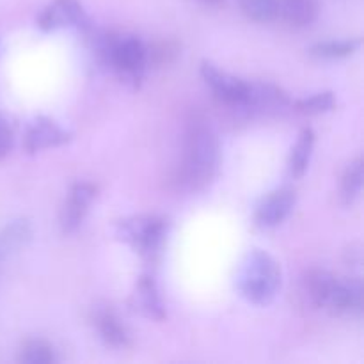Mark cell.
I'll return each instance as SVG.
<instances>
[{
	"instance_id": "obj_1",
	"label": "cell",
	"mask_w": 364,
	"mask_h": 364,
	"mask_svg": "<svg viewBox=\"0 0 364 364\" xmlns=\"http://www.w3.org/2000/svg\"><path fill=\"white\" fill-rule=\"evenodd\" d=\"M220 167V144L205 114L191 112L183 123L180 160L173 173L178 192L196 194L210 187Z\"/></svg>"
},
{
	"instance_id": "obj_2",
	"label": "cell",
	"mask_w": 364,
	"mask_h": 364,
	"mask_svg": "<svg viewBox=\"0 0 364 364\" xmlns=\"http://www.w3.org/2000/svg\"><path fill=\"white\" fill-rule=\"evenodd\" d=\"M235 283L245 301L256 306H267L276 299L283 283V274L269 252L251 249L238 267Z\"/></svg>"
},
{
	"instance_id": "obj_3",
	"label": "cell",
	"mask_w": 364,
	"mask_h": 364,
	"mask_svg": "<svg viewBox=\"0 0 364 364\" xmlns=\"http://www.w3.org/2000/svg\"><path fill=\"white\" fill-rule=\"evenodd\" d=\"M169 228V220L160 215H134L117 220L116 237L141 258L153 262L162 252Z\"/></svg>"
},
{
	"instance_id": "obj_4",
	"label": "cell",
	"mask_w": 364,
	"mask_h": 364,
	"mask_svg": "<svg viewBox=\"0 0 364 364\" xmlns=\"http://www.w3.org/2000/svg\"><path fill=\"white\" fill-rule=\"evenodd\" d=\"M148 46L137 36L116 34L110 50L109 70L128 87L139 89L148 71Z\"/></svg>"
},
{
	"instance_id": "obj_5",
	"label": "cell",
	"mask_w": 364,
	"mask_h": 364,
	"mask_svg": "<svg viewBox=\"0 0 364 364\" xmlns=\"http://www.w3.org/2000/svg\"><path fill=\"white\" fill-rule=\"evenodd\" d=\"M199 75L220 103L245 112L251 98V82L226 73L210 60H201Z\"/></svg>"
},
{
	"instance_id": "obj_6",
	"label": "cell",
	"mask_w": 364,
	"mask_h": 364,
	"mask_svg": "<svg viewBox=\"0 0 364 364\" xmlns=\"http://www.w3.org/2000/svg\"><path fill=\"white\" fill-rule=\"evenodd\" d=\"M38 27L43 32H53L64 27L89 32L92 28V21L80 0H53L39 13Z\"/></svg>"
},
{
	"instance_id": "obj_7",
	"label": "cell",
	"mask_w": 364,
	"mask_h": 364,
	"mask_svg": "<svg viewBox=\"0 0 364 364\" xmlns=\"http://www.w3.org/2000/svg\"><path fill=\"white\" fill-rule=\"evenodd\" d=\"M98 196V187L91 181L78 180L70 185L59 212V226L64 235H71L84 224L89 206Z\"/></svg>"
},
{
	"instance_id": "obj_8",
	"label": "cell",
	"mask_w": 364,
	"mask_h": 364,
	"mask_svg": "<svg viewBox=\"0 0 364 364\" xmlns=\"http://www.w3.org/2000/svg\"><path fill=\"white\" fill-rule=\"evenodd\" d=\"M73 139V134L60 127L52 117L38 116L28 123L23 135V148L28 155L43 151V149L59 148L68 144Z\"/></svg>"
},
{
	"instance_id": "obj_9",
	"label": "cell",
	"mask_w": 364,
	"mask_h": 364,
	"mask_svg": "<svg viewBox=\"0 0 364 364\" xmlns=\"http://www.w3.org/2000/svg\"><path fill=\"white\" fill-rule=\"evenodd\" d=\"M297 192L290 187H281L270 192L258 203L255 210V224L259 230H272L283 224L295 208Z\"/></svg>"
},
{
	"instance_id": "obj_10",
	"label": "cell",
	"mask_w": 364,
	"mask_h": 364,
	"mask_svg": "<svg viewBox=\"0 0 364 364\" xmlns=\"http://www.w3.org/2000/svg\"><path fill=\"white\" fill-rule=\"evenodd\" d=\"M291 109V100L284 89L272 82H251V98L245 114L276 116Z\"/></svg>"
},
{
	"instance_id": "obj_11",
	"label": "cell",
	"mask_w": 364,
	"mask_h": 364,
	"mask_svg": "<svg viewBox=\"0 0 364 364\" xmlns=\"http://www.w3.org/2000/svg\"><path fill=\"white\" fill-rule=\"evenodd\" d=\"M92 327L98 333L100 340L112 348H124L130 345V333L123 320L109 304H98L91 311Z\"/></svg>"
},
{
	"instance_id": "obj_12",
	"label": "cell",
	"mask_w": 364,
	"mask_h": 364,
	"mask_svg": "<svg viewBox=\"0 0 364 364\" xmlns=\"http://www.w3.org/2000/svg\"><path fill=\"white\" fill-rule=\"evenodd\" d=\"M130 306L139 315L146 316L149 320H156V322H162L167 316L166 304H164L162 295H160L159 284H156L155 277L151 274H142L139 277L137 283H135Z\"/></svg>"
},
{
	"instance_id": "obj_13",
	"label": "cell",
	"mask_w": 364,
	"mask_h": 364,
	"mask_svg": "<svg viewBox=\"0 0 364 364\" xmlns=\"http://www.w3.org/2000/svg\"><path fill=\"white\" fill-rule=\"evenodd\" d=\"M338 277L326 269L306 270L301 279L302 297L316 309H327L336 290Z\"/></svg>"
},
{
	"instance_id": "obj_14",
	"label": "cell",
	"mask_w": 364,
	"mask_h": 364,
	"mask_svg": "<svg viewBox=\"0 0 364 364\" xmlns=\"http://www.w3.org/2000/svg\"><path fill=\"white\" fill-rule=\"evenodd\" d=\"M333 315H345L352 318H361L364 313V287L359 277L338 279L331 304L327 308Z\"/></svg>"
},
{
	"instance_id": "obj_15",
	"label": "cell",
	"mask_w": 364,
	"mask_h": 364,
	"mask_svg": "<svg viewBox=\"0 0 364 364\" xmlns=\"http://www.w3.org/2000/svg\"><path fill=\"white\" fill-rule=\"evenodd\" d=\"M32 237H34V228L25 217L7 223L0 230V262L13 258L14 255L23 251L32 242Z\"/></svg>"
},
{
	"instance_id": "obj_16",
	"label": "cell",
	"mask_w": 364,
	"mask_h": 364,
	"mask_svg": "<svg viewBox=\"0 0 364 364\" xmlns=\"http://www.w3.org/2000/svg\"><path fill=\"white\" fill-rule=\"evenodd\" d=\"M277 14L295 28H308L318 20L316 0H277Z\"/></svg>"
},
{
	"instance_id": "obj_17",
	"label": "cell",
	"mask_w": 364,
	"mask_h": 364,
	"mask_svg": "<svg viewBox=\"0 0 364 364\" xmlns=\"http://www.w3.org/2000/svg\"><path fill=\"white\" fill-rule=\"evenodd\" d=\"M361 39H323V41L313 43L308 48V53L313 59L318 60H341L354 55L361 48Z\"/></svg>"
},
{
	"instance_id": "obj_18",
	"label": "cell",
	"mask_w": 364,
	"mask_h": 364,
	"mask_svg": "<svg viewBox=\"0 0 364 364\" xmlns=\"http://www.w3.org/2000/svg\"><path fill=\"white\" fill-rule=\"evenodd\" d=\"M315 132L313 128H304L299 134L297 142L294 144L288 159V174L291 178H302L308 171L309 162H311L313 148H315Z\"/></svg>"
},
{
	"instance_id": "obj_19",
	"label": "cell",
	"mask_w": 364,
	"mask_h": 364,
	"mask_svg": "<svg viewBox=\"0 0 364 364\" xmlns=\"http://www.w3.org/2000/svg\"><path fill=\"white\" fill-rule=\"evenodd\" d=\"M364 183V160L359 159L352 160L345 169L343 178H341V191L340 198L345 206H352L359 199L363 192Z\"/></svg>"
},
{
	"instance_id": "obj_20",
	"label": "cell",
	"mask_w": 364,
	"mask_h": 364,
	"mask_svg": "<svg viewBox=\"0 0 364 364\" xmlns=\"http://www.w3.org/2000/svg\"><path fill=\"white\" fill-rule=\"evenodd\" d=\"M18 361L23 364H55L59 361V355L52 343L41 340V338H34V340L25 341L20 355H18Z\"/></svg>"
},
{
	"instance_id": "obj_21",
	"label": "cell",
	"mask_w": 364,
	"mask_h": 364,
	"mask_svg": "<svg viewBox=\"0 0 364 364\" xmlns=\"http://www.w3.org/2000/svg\"><path fill=\"white\" fill-rule=\"evenodd\" d=\"M336 107V96L333 91H320L315 95L304 96L295 102H291V109L304 116H320L327 114Z\"/></svg>"
},
{
	"instance_id": "obj_22",
	"label": "cell",
	"mask_w": 364,
	"mask_h": 364,
	"mask_svg": "<svg viewBox=\"0 0 364 364\" xmlns=\"http://www.w3.org/2000/svg\"><path fill=\"white\" fill-rule=\"evenodd\" d=\"M242 13L251 20L267 23L277 16V0H238Z\"/></svg>"
},
{
	"instance_id": "obj_23",
	"label": "cell",
	"mask_w": 364,
	"mask_h": 364,
	"mask_svg": "<svg viewBox=\"0 0 364 364\" xmlns=\"http://www.w3.org/2000/svg\"><path fill=\"white\" fill-rule=\"evenodd\" d=\"M148 46V66L156 64V66H162V64L171 63L174 60V57L178 55V46L176 43H155V45H146Z\"/></svg>"
},
{
	"instance_id": "obj_24",
	"label": "cell",
	"mask_w": 364,
	"mask_h": 364,
	"mask_svg": "<svg viewBox=\"0 0 364 364\" xmlns=\"http://www.w3.org/2000/svg\"><path fill=\"white\" fill-rule=\"evenodd\" d=\"M14 146V134L13 128H11L9 121L2 116L0 112V160L6 159L7 155L11 153Z\"/></svg>"
},
{
	"instance_id": "obj_25",
	"label": "cell",
	"mask_w": 364,
	"mask_h": 364,
	"mask_svg": "<svg viewBox=\"0 0 364 364\" xmlns=\"http://www.w3.org/2000/svg\"><path fill=\"white\" fill-rule=\"evenodd\" d=\"M345 262H347L348 267H359L363 262L361 247L359 245H350V247L345 251Z\"/></svg>"
},
{
	"instance_id": "obj_26",
	"label": "cell",
	"mask_w": 364,
	"mask_h": 364,
	"mask_svg": "<svg viewBox=\"0 0 364 364\" xmlns=\"http://www.w3.org/2000/svg\"><path fill=\"white\" fill-rule=\"evenodd\" d=\"M199 2H203L205 6H208V7H217V6H220L224 0H199Z\"/></svg>"
}]
</instances>
